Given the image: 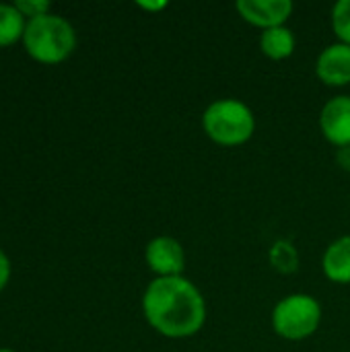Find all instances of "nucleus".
Listing matches in <instances>:
<instances>
[{"label": "nucleus", "instance_id": "nucleus-17", "mask_svg": "<svg viewBox=\"0 0 350 352\" xmlns=\"http://www.w3.org/2000/svg\"><path fill=\"white\" fill-rule=\"evenodd\" d=\"M140 6H144V8H149V10H157V8L167 6V2H159V4H146V2H140Z\"/></svg>", "mask_w": 350, "mask_h": 352}, {"label": "nucleus", "instance_id": "nucleus-11", "mask_svg": "<svg viewBox=\"0 0 350 352\" xmlns=\"http://www.w3.org/2000/svg\"><path fill=\"white\" fill-rule=\"evenodd\" d=\"M25 16L14 4H0V45H10L25 33Z\"/></svg>", "mask_w": 350, "mask_h": 352}, {"label": "nucleus", "instance_id": "nucleus-9", "mask_svg": "<svg viewBox=\"0 0 350 352\" xmlns=\"http://www.w3.org/2000/svg\"><path fill=\"white\" fill-rule=\"evenodd\" d=\"M324 272L330 280L350 283V235L336 239L324 254Z\"/></svg>", "mask_w": 350, "mask_h": 352}, {"label": "nucleus", "instance_id": "nucleus-16", "mask_svg": "<svg viewBox=\"0 0 350 352\" xmlns=\"http://www.w3.org/2000/svg\"><path fill=\"white\" fill-rule=\"evenodd\" d=\"M338 163L344 167V169H350V146H342L340 153H338Z\"/></svg>", "mask_w": 350, "mask_h": 352}, {"label": "nucleus", "instance_id": "nucleus-13", "mask_svg": "<svg viewBox=\"0 0 350 352\" xmlns=\"http://www.w3.org/2000/svg\"><path fill=\"white\" fill-rule=\"evenodd\" d=\"M332 27L342 43L350 45V0H340L332 10Z\"/></svg>", "mask_w": 350, "mask_h": 352}, {"label": "nucleus", "instance_id": "nucleus-7", "mask_svg": "<svg viewBox=\"0 0 350 352\" xmlns=\"http://www.w3.org/2000/svg\"><path fill=\"white\" fill-rule=\"evenodd\" d=\"M324 136L336 146H350V97H336L326 103L320 116Z\"/></svg>", "mask_w": 350, "mask_h": 352}, {"label": "nucleus", "instance_id": "nucleus-2", "mask_svg": "<svg viewBox=\"0 0 350 352\" xmlns=\"http://www.w3.org/2000/svg\"><path fill=\"white\" fill-rule=\"evenodd\" d=\"M23 43L29 56L37 62L58 64L72 54L76 33L66 19L47 12L43 16L29 19L23 33Z\"/></svg>", "mask_w": 350, "mask_h": 352}, {"label": "nucleus", "instance_id": "nucleus-4", "mask_svg": "<svg viewBox=\"0 0 350 352\" xmlns=\"http://www.w3.org/2000/svg\"><path fill=\"white\" fill-rule=\"evenodd\" d=\"M322 320L320 303L309 295H291L283 299L272 314V326L287 340H303L311 336Z\"/></svg>", "mask_w": 350, "mask_h": 352}, {"label": "nucleus", "instance_id": "nucleus-3", "mask_svg": "<svg viewBox=\"0 0 350 352\" xmlns=\"http://www.w3.org/2000/svg\"><path fill=\"white\" fill-rule=\"evenodd\" d=\"M206 134L223 146H237L252 138L256 122L252 109L237 99L215 101L202 116Z\"/></svg>", "mask_w": 350, "mask_h": 352}, {"label": "nucleus", "instance_id": "nucleus-15", "mask_svg": "<svg viewBox=\"0 0 350 352\" xmlns=\"http://www.w3.org/2000/svg\"><path fill=\"white\" fill-rule=\"evenodd\" d=\"M8 278H10V262H8L6 254L0 250V291L6 287Z\"/></svg>", "mask_w": 350, "mask_h": 352}, {"label": "nucleus", "instance_id": "nucleus-6", "mask_svg": "<svg viewBox=\"0 0 350 352\" xmlns=\"http://www.w3.org/2000/svg\"><path fill=\"white\" fill-rule=\"evenodd\" d=\"M237 10L248 23L256 27H264L266 31L285 25V21L293 12V2L291 0H239Z\"/></svg>", "mask_w": 350, "mask_h": 352}, {"label": "nucleus", "instance_id": "nucleus-14", "mask_svg": "<svg viewBox=\"0 0 350 352\" xmlns=\"http://www.w3.org/2000/svg\"><path fill=\"white\" fill-rule=\"evenodd\" d=\"M14 8H17L23 16L37 19V16L47 14L50 2H45V0H19V2L14 4Z\"/></svg>", "mask_w": 350, "mask_h": 352}, {"label": "nucleus", "instance_id": "nucleus-8", "mask_svg": "<svg viewBox=\"0 0 350 352\" xmlns=\"http://www.w3.org/2000/svg\"><path fill=\"white\" fill-rule=\"evenodd\" d=\"M318 76L330 85L340 87L350 82V45L349 43H334L328 45L318 58Z\"/></svg>", "mask_w": 350, "mask_h": 352}, {"label": "nucleus", "instance_id": "nucleus-18", "mask_svg": "<svg viewBox=\"0 0 350 352\" xmlns=\"http://www.w3.org/2000/svg\"><path fill=\"white\" fill-rule=\"evenodd\" d=\"M0 352H12V351H0Z\"/></svg>", "mask_w": 350, "mask_h": 352}, {"label": "nucleus", "instance_id": "nucleus-12", "mask_svg": "<svg viewBox=\"0 0 350 352\" xmlns=\"http://www.w3.org/2000/svg\"><path fill=\"white\" fill-rule=\"evenodd\" d=\"M270 264L281 274H293L299 268V254L289 239H278L270 248Z\"/></svg>", "mask_w": 350, "mask_h": 352}, {"label": "nucleus", "instance_id": "nucleus-1", "mask_svg": "<svg viewBox=\"0 0 350 352\" xmlns=\"http://www.w3.org/2000/svg\"><path fill=\"white\" fill-rule=\"evenodd\" d=\"M146 322L167 338H188L206 320V305L200 291L184 276L157 278L142 297Z\"/></svg>", "mask_w": 350, "mask_h": 352}, {"label": "nucleus", "instance_id": "nucleus-5", "mask_svg": "<svg viewBox=\"0 0 350 352\" xmlns=\"http://www.w3.org/2000/svg\"><path fill=\"white\" fill-rule=\"evenodd\" d=\"M146 264L159 278L179 276L186 266L184 248L173 237H157L146 245Z\"/></svg>", "mask_w": 350, "mask_h": 352}, {"label": "nucleus", "instance_id": "nucleus-10", "mask_svg": "<svg viewBox=\"0 0 350 352\" xmlns=\"http://www.w3.org/2000/svg\"><path fill=\"white\" fill-rule=\"evenodd\" d=\"M260 47H262V52L268 58H272V60H285L295 50V35L285 25L266 29L262 33V37H260Z\"/></svg>", "mask_w": 350, "mask_h": 352}]
</instances>
